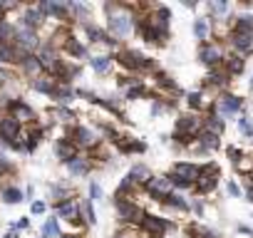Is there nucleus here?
<instances>
[{
	"label": "nucleus",
	"instance_id": "obj_1",
	"mask_svg": "<svg viewBox=\"0 0 253 238\" xmlns=\"http://www.w3.org/2000/svg\"><path fill=\"white\" fill-rule=\"evenodd\" d=\"M137 13L129 5L122 3H104V20H107V33L109 38H114L117 42L132 38V33H137Z\"/></svg>",
	"mask_w": 253,
	"mask_h": 238
},
{
	"label": "nucleus",
	"instance_id": "obj_2",
	"mask_svg": "<svg viewBox=\"0 0 253 238\" xmlns=\"http://www.w3.org/2000/svg\"><path fill=\"white\" fill-rule=\"evenodd\" d=\"M114 60H119V65L129 72H154V67H157L154 60L144 57L139 50H132V47H122Z\"/></svg>",
	"mask_w": 253,
	"mask_h": 238
},
{
	"label": "nucleus",
	"instance_id": "obj_3",
	"mask_svg": "<svg viewBox=\"0 0 253 238\" xmlns=\"http://www.w3.org/2000/svg\"><path fill=\"white\" fill-rule=\"evenodd\" d=\"M52 216H57L60 221H65V223H70V226H75V228H84L82 208H80V198H77V196L55 203V206H52Z\"/></svg>",
	"mask_w": 253,
	"mask_h": 238
},
{
	"label": "nucleus",
	"instance_id": "obj_4",
	"mask_svg": "<svg viewBox=\"0 0 253 238\" xmlns=\"http://www.w3.org/2000/svg\"><path fill=\"white\" fill-rule=\"evenodd\" d=\"M67 137L72 139V144L77 147V149H82V152H87V149H97L99 147V132L94 129V127H87V124H75V127H70V132H67Z\"/></svg>",
	"mask_w": 253,
	"mask_h": 238
},
{
	"label": "nucleus",
	"instance_id": "obj_5",
	"mask_svg": "<svg viewBox=\"0 0 253 238\" xmlns=\"http://www.w3.org/2000/svg\"><path fill=\"white\" fill-rule=\"evenodd\" d=\"M114 208H117V216L122 223H134V226H142L144 221V208L139 203H134V198H114Z\"/></svg>",
	"mask_w": 253,
	"mask_h": 238
},
{
	"label": "nucleus",
	"instance_id": "obj_6",
	"mask_svg": "<svg viewBox=\"0 0 253 238\" xmlns=\"http://www.w3.org/2000/svg\"><path fill=\"white\" fill-rule=\"evenodd\" d=\"M211 112H216L221 119L241 117V112H243V99H241V97H236V94L221 92V94L213 99V107H211Z\"/></svg>",
	"mask_w": 253,
	"mask_h": 238
},
{
	"label": "nucleus",
	"instance_id": "obj_7",
	"mask_svg": "<svg viewBox=\"0 0 253 238\" xmlns=\"http://www.w3.org/2000/svg\"><path fill=\"white\" fill-rule=\"evenodd\" d=\"M3 114H10L13 119H18L23 127H33V124H38V112H35V107H33L30 102H25L23 97L13 99V102L5 107Z\"/></svg>",
	"mask_w": 253,
	"mask_h": 238
},
{
	"label": "nucleus",
	"instance_id": "obj_8",
	"mask_svg": "<svg viewBox=\"0 0 253 238\" xmlns=\"http://www.w3.org/2000/svg\"><path fill=\"white\" fill-rule=\"evenodd\" d=\"M199 62H204L206 67H223V62H226V50H223V45L221 42H213V40H209V42H201L199 45Z\"/></svg>",
	"mask_w": 253,
	"mask_h": 238
},
{
	"label": "nucleus",
	"instance_id": "obj_9",
	"mask_svg": "<svg viewBox=\"0 0 253 238\" xmlns=\"http://www.w3.org/2000/svg\"><path fill=\"white\" fill-rule=\"evenodd\" d=\"M38 10L45 15V20H57L60 25H67L70 18V8H67V0H40Z\"/></svg>",
	"mask_w": 253,
	"mask_h": 238
},
{
	"label": "nucleus",
	"instance_id": "obj_10",
	"mask_svg": "<svg viewBox=\"0 0 253 238\" xmlns=\"http://www.w3.org/2000/svg\"><path fill=\"white\" fill-rule=\"evenodd\" d=\"M42 38H40V33H35V30H28V28H18V35H15V47L23 52V55H38L40 52V47H42Z\"/></svg>",
	"mask_w": 253,
	"mask_h": 238
},
{
	"label": "nucleus",
	"instance_id": "obj_11",
	"mask_svg": "<svg viewBox=\"0 0 253 238\" xmlns=\"http://www.w3.org/2000/svg\"><path fill=\"white\" fill-rule=\"evenodd\" d=\"M139 228H142V233H147L149 238H164V236H167V233L174 228V223H171L169 218H162V216L147 213Z\"/></svg>",
	"mask_w": 253,
	"mask_h": 238
},
{
	"label": "nucleus",
	"instance_id": "obj_12",
	"mask_svg": "<svg viewBox=\"0 0 253 238\" xmlns=\"http://www.w3.org/2000/svg\"><path fill=\"white\" fill-rule=\"evenodd\" d=\"M45 23H47V20H45V15L38 10V5H20V15H18V20H15L18 28H28V30L40 33V28H42Z\"/></svg>",
	"mask_w": 253,
	"mask_h": 238
},
{
	"label": "nucleus",
	"instance_id": "obj_13",
	"mask_svg": "<svg viewBox=\"0 0 253 238\" xmlns=\"http://www.w3.org/2000/svg\"><path fill=\"white\" fill-rule=\"evenodd\" d=\"M38 57H40V62H42V70H45V75H52L62 62H65V57H62V52L52 45V42H42V47H40V52H38Z\"/></svg>",
	"mask_w": 253,
	"mask_h": 238
},
{
	"label": "nucleus",
	"instance_id": "obj_14",
	"mask_svg": "<svg viewBox=\"0 0 253 238\" xmlns=\"http://www.w3.org/2000/svg\"><path fill=\"white\" fill-rule=\"evenodd\" d=\"M218 179H221V171H218V166L216 164H204L201 166V176H199V181H196V191L199 194H211L216 186H218Z\"/></svg>",
	"mask_w": 253,
	"mask_h": 238
},
{
	"label": "nucleus",
	"instance_id": "obj_15",
	"mask_svg": "<svg viewBox=\"0 0 253 238\" xmlns=\"http://www.w3.org/2000/svg\"><path fill=\"white\" fill-rule=\"evenodd\" d=\"M144 191H147L154 201L164 203V198L174 191V186H171V179H169V176H152V179L144 184Z\"/></svg>",
	"mask_w": 253,
	"mask_h": 238
},
{
	"label": "nucleus",
	"instance_id": "obj_16",
	"mask_svg": "<svg viewBox=\"0 0 253 238\" xmlns=\"http://www.w3.org/2000/svg\"><path fill=\"white\" fill-rule=\"evenodd\" d=\"M226 40H228V45H231L233 55L248 57V55L253 52V33H241V30H231Z\"/></svg>",
	"mask_w": 253,
	"mask_h": 238
},
{
	"label": "nucleus",
	"instance_id": "obj_17",
	"mask_svg": "<svg viewBox=\"0 0 253 238\" xmlns=\"http://www.w3.org/2000/svg\"><path fill=\"white\" fill-rule=\"evenodd\" d=\"M18 75L25 79V82H30V79H35V77H42L45 75V70H42V62H40V57L38 55H25L20 62H18Z\"/></svg>",
	"mask_w": 253,
	"mask_h": 238
},
{
	"label": "nucleus",
	"instance_id": "obj_18",
	"mask_svg": "<svg viewBox=\"0 0 253 238\" xmlns=\"http://www.w3.org/2000/svg\"><path fill=\"white\" fill-rule=\"evenodd\" d=\"M62 55L72 57V62H77V60H89V45L72 33L70 40L65 42V47H62Z\"/></svg>",
	"mask_w": 253,
	"mask_h": 238
},
{
	"label": "nucleus",
	"instance_id": "obj_19",
	"mask_svg": "<svg viewBox=\"0 0 253 238\" xmlns=\"http://www.w3.org/2000/svg\"><path fill=\"white\" fill-rule=\"evenodd\" d=\"M171 176H176V179H181V181L196 186V181H199V176H201V166H199V164H191V161H176L174 169H171Z\"/></svg>",
	"mask_w": 253,
	"mask_h": 238
},
{
	"label": "nucleus",
	"instance_id": "obj_20",
	"mask_svg": "<svg viewBox=\"0 0 253 238\" xmlns=\"http://www.w3.org/2000/svg\"><path fill=\"white\" fill-rule=\"evenodd\" d=\"M52 152H55V157L62 161V164H67L70 159H75L77 154H80V149L72 144V139L65 134V137H57L55 142H52Z\"/></svg>",
	"mask_w": 253,
	"mask_h": 238
},
{
	"label": "nucleus",
	"instance_id": "obj_21",
	"mask_svg": "<svg viewBox=\"0 0 253 238\" xmlns=\"http://www.w3.org/2000/svg\"><path fill=\"white\" fill-rule=\"evenodd\" d=\"M65 169H67V176L70 179H82V176H87L92 171V159L87 154H77L75 159H70L65 164Z\"/></svg>",
	"mask_w": 253,
	"mask_h": 238
},
{
	"label": "nucleus",
	"instance_id": "obj_22",
	"mask_svg": "<svg viewBox=\"0 0 253 238\" xmlns=\"http://www.w3.org/2000/svg\"><path fill=\"white\" fill-rule=\"evenodd\" d=\"M47 114H50V117L55 119V122L65 124V127H75V124H77V114H75V109H72V107L52 104V107L47 109Z\"/></svg>",
	"mask_w": 253,
	"mask_h": 238
},
{
	"label": "nucleus",
	"instance_id": "obj_23",
	"mask_svg": "<svg viewBox=\"0 0 253 238\" xmlns=\"http://www.w3.org/2000/svg\"><path fill=\"white\" fill-rule=\"evenodd\" d=\"M87 65L92 67L94 75H109L114 70V57L109 52H102V55H89Z\"/></svg>",
	"mask_w": 253,
	"mask_h": 238
},
{
	"label": "nucleus",
	"instance_id": "obj_24",
	"mask_svg": "<svg viewBox=\"0 0 253 238\" xmlns=\"http://www.w3.org/2000/svg\"><path fill=\"white\" fill-rule=\"evenodd\" d=\"M67 8H70V18L72 20H77L80 25H87V23H92V5H87V3H77V0H67Z\"/></svg>",
	"mask_w": 253,
	"mask_h": 238
},
{
	"label": "nucleus",
	"instance_id": "obj_25",
	"mask_svg": "<svg viewBox=\"0 0 253 238\" xmlns=\"http://www.w3.org/2000/svg\"><path fill=\"white\" fill-rule=\"evenodd\" d=\"M47 198L52 201V206L60 203V201H65V198H72V186H70V181H52V184L47 186Z\"/></svg>",
	"mask_w": 253,
	"mask_h": 238
},
{
	"label": "nucleus",
	"instance_id": "obj_26",
	"mask_svg": "<svg viewBox=\"0 0 253 238\" xmlns=\"http://www.w3.org/2000/svg\"><path fill=\"white\" fill-rule=\"evenodd\" d=\"M0 201L8 206H18L25 201V191L15 184H5V186H0Z\"/></svg>",
	"mask_w": 253,
	"mask_h": 238
},
{
	"label": "nucleus",
	"instance_id": "obj_27",
	"mask_svg": "<svg viewBox=\"0 0 253 238\" xmlns=\"http://www.w3.org/2000/svg\"><path fill=\"white\" fill-rule=\"evenodd\" d=\"M28 87L35 92V94H42V97H52V92H55V87H57V82L50 77V75H42V77H35V79H30L28 82Z\"/></svg>",
	"mask_w": 253,
	"mask_h": 238
},
{
	"label": "nucleus",
	"instance_id": "obj_28",
	"mask_svg": "<svg viewBox=\"0 0 253 238\" xmlns=\"http://www.w3.org/2000/svg\"><path fill=\"white\" fill-rule=\"evenodd\" d=\"M52 99H55V104L72 107V102L77 99V89H75L72 84H57L55 92H52Z\"/></svg>",
	"mask_w": 253,
	"mask_h": 238
},
{
	"label": "nucleus",
	"instance_id": "obj_29",
	"mask_svg": "<svg viewBox=\"0 0 253 238\" xmlns=\"http://www.w3.org/2000/svg\"><path fill=\"white\" fill-rule=\"evenodd\" d=\"M164 206H167L169 211H176V213H186V211H191V208H189V198H186L181 191H171V194L164 198Z\"/></svg>",
	"mask_w": 253,
	"mask_h": 238
},
{
	"label": "nucleus",
	"instance_id": "obj_30",
	"mask_svg": "<svg viewBox=\"0 0 253 238\" xmlns=\"http://www.w3.org/2000/svg\"><path fill=\"white\" fill-rule=\"evenodd\" d=\"M60 236H62V221L57 216H47L40 228V238H60Z\"/></svg>",
	"mask_w": 253,
	"mask_h": 238
},
{
	"label": "nucleus",
	"instance_id": "obj_31",
	"mask_svg": "<svg viewBox=\"0 0 253 238\" xmlns=\"http://www.w3.org/2000/svg\"><path fill=\"white\" fill-rule=\"evenodd\" d=\"M204 129H206V132H211V134H218V137H221V134H223V129H226V122H223V119H221L216 112H211V109H209V114L204 117Z\"/></svg>",
	"mask_w": 253,
	"mask_h": 238
},
{
	"label": "nucleus",
	"instance_id": "obj_32",
	"mask_svg": "<svg viewBox=\"0 0 253 238\" xmlns=\"http://www.w3.org/2000/svg\"><path fill=\"white\" fill-rule=\"evenodd\" d=\"M228 82H231V75H228L223 67H213V70L209 72V77H206V84H209V87H221V89H223Z\"/></svg>",
	"mask_w": 253,
	"mask_h": 238
},
{
	"label": "nucleus",
	"instance_id": "obj_33",
	"mask_svg": "<svg viewBox=\"0 0 253 238\" xmlns=\"http://www.w3.org/2000/svg\"><path fill=\"white\" fill-rule=\"evenodd\" d=\"M15 35H18L15 20H3V23H0V45H13Z\"/></svg>",
	"mask_w": 253,
	"mask_h": 238
},
{
	"label": "nucleus",
	"instance_id": "obj_34",
	"mask_svg": "<svg viewBox=\"0 0 253 238\" xmlns=\"http://www.w3.org/2000/svg\"><path fill=\"white\" fill-rule=\"evenodd\" d=\"M126 176H129L137 186H144V184L152 179V171H149V166H147V164H134V166L129 169V174H126Z\"/></svg>",
	"mask_w": 253,
	"mask_h": 238
},
{
	"label": "nucleus",
	"instance_id": "obj_35",
	"mask_svg": "<svg viewBox=\"0 0 253 238\" xmlns=\"http://www.w3.org/2000/svg\"><path fill=\"white\" fill-rule=\"evenodd\" d=\"M194 38L199 42H209V38H211V20L209 18H196L194 20Z\"/></svg>",
	"mask_w": 253,
	"mask_h": 238
},
{
	"label": "nucleus",
	"instance_id": "obj_36",
	"mask_svg": "<svg viewBox=\"0 0 253 238\" xmlns=\"http://www.w3.org/2000/svg\"><path fill=\"white\" fill-rule=\"evenodd\" d=\"M186 104L191 107V112H201V109H211V107H213V102H209L204 92H191V94H186Z\"/></svg>",
	"mask_w": 253,
	"mask_h": 238
},
{
	"label": "nucleus",
	"instance_id": "obj_37",
	"mask_svg": "<svg viewBox=\"0 0 253 238\" xmlns=\"http://www.w3.org/2000/svg\"><path fill=\"white\" fill-rule=\"evenodd\" d=\"M206 8H209V20H211V23L228 15V3H226V0H211Z\"/></svg>",
	"mask_w": 253,
	"mask_h": 238
},
{
	"label": "nucleus",
	"instance_id": "obj_38",
	"mask_svg": "<svg viewBox=\"0 0 253 238\" xmlns=\"http://www.w3.org/2000/svg\"><path fill=\"white\" fill-rule=\"evenodd\" d=\"M117 144H119V149H122L124 154H144V152H147V144L139 142V139H124V137H122Z\"/></svg>",
	"mask_w": 253,
	"mask_h": 238
},
{
	"label": "nucleus",
	"instance_id": "obj_39",
	"mask_svg": "<svg viewBox=\"0 0 253 238\" xmlns=\"http://www.w3.org/2000/svg\"><path fill=\"white\" fill-rule=\"evenodd\" d=\"M80 208H82V221H84V226H94V223H97L94 201H92V198H80Z\"/></svg>",
	"mask_w": 253,
	"mask_h": 238
},
{
	"label": "nucleus",
	"instance_id": "obj_40",
	"mask_svg": "<svg viewBox=\"0 0 253 238\" xmlns=\"http://www.w3.org/2000/svg\"><path fill=\"white\" fill-rule=\"evenodd\" d=\"M243 67H246V60H243L241 55H228V57H226V62H223V70H226L231 77L241 75V72H243Z\"/></svg>",
	"mask_w": 253,
	"mask_h": 238
},
{
	"label": "nucleus",
	"instance_id": "obj_41",
	"mask_svg": "<svg viewBox=\"0 0 253 238\" xmlns=\"http://www.w3.org/2000/svg\"><path fill=\"white\" fill-rule=\"evenodd\" d=\"M174 109V99H164V97H159V99H152V109H149V114L157 119V117H162V114H167V112H171Z\"/></svg>",
	"mask_w": 253,
	"mask_h": 238
},
{
	"label": "nucleus",
	"instance_id": "obj_42",
	"mask_svg": "<svg viewBox=\"0 0 253 238\" xmlns=\"http://www.w3.org/2000/svg\"><path fill=\"white\" fill-rule=\"evenodd\" d=\"M233 30L241 33H253V13H238L233 20Z\"/></svg>",
	"mask_w": 253,
	"mask_h": 238
},
{
	"label": "nucleus",
	"instance_id": "obj_43",
	"mask_svg": "<svg viewBox=\"0 0 253 238\" xmlns=\"http://www.w3.org/2000/svg\"><path fill=\"white\" fill-rule=\"evenodd\" d=\"M236 124H238V132H241V137H246V139H253V117H248V114H241Z\"/></svg>",
	"mask_w": 253,
	"mask_h": 238
},
{
	"label": "nucleus",
	"instance_id": "obj_44",
	"mask_svg": "<svg viewBox=\"0 0 253 238\" xmlns=\"http://www.w3.org/2000/svg\"><path fill=\"white\" fill-rule=\"evenodd\" d=\"M15 174V161L8 157V152H0V176Z\"/></svg>",
	"mask_w": 253,
	"mask_h": 238
},
{
	"label": "nucleus",
	"instance_id": "obj_45",
	"mask_svg": "<svg viewBox=\"0 0 253 238\" xmlns=\"http://www.w3.org/2000/svg\"><path fill=\"white\" fill-rule=\"evenodd\" d=\"M87 198H92V201H102L104 198V191H102V186H99V181H89V186H87Z\"/></svg>",
	"mask_w": 253,
	"mask_h": 238
},
{
	"label": "nucleus",
	"instance_id": "obj_46",
	"mask_svg": "<svg viewBox=\"0 0 253 238\" xmlns=\"http://www.w3.org/2000/svg\"><path fill=\"white\" fill-rule=\"evenodd\" d=\"M189 208H191V211H194L199 218L206 213V203H204V198H201V196H196V198H189Z\"/></svg>",
	"mask_w": 253,
	"mask_h": 238
},
{
	"label": "nucleus",
	"instance_id": "obj_47",
	"mask_svg": "<svg viewBox=\"0 0 253 238\" xmlns=\"http://www.w3.org/2000/svg\"><path fill=\"white\" fill-rule=\"evenodd\" d=\"M47 208H50L47 201H33V203H30V213H33V216H45Z\"/></svg>",
	"mask_w": 253,
	"mask_h": 238
},
{
	"label": "nucleus",
	"instance_id": "obj_48",
	"mask_svg": "<svg viewBox=\"0 0 253 238\" xmlns=\"http://www.w3.org/2000/svg\"><path fill=\"white\" fill-rule=\"evenodd\" d=\"M30 228V216H20L15 223H10V231H15V233H20V231H28Z\"/></svg>",
	"mask_w": 253,
	"mask_h": 238
},
{
	"label": "nucleus",
	"instance_id": "obj_49",
	"mask_svg": "<svg viewBox=\"0 0 253 238\" xmlns=\"http://www.w3.org/2000/svg\"><path fill=\"white\" fill-rule=\"evenodd\" d=\"M236 169H238V171H251V169H253V161H251V157H243V159L236 164Z\"/></svg>",
	"mask_w": 253,
	"mask_h": 238
},
{
	"label": "nucleus",
	"instance_id": "obj_50",
	"mask_svg": "<svg viewBox=\"0 0 253 238\" xmlns=\"http://www.w3.org/2000/svg\"><path fill=\"white\" fill-rule=\"evenodd\" d=\"M226 154H228V159H231L233 164H238V161L243 159V157H241V152H238L236 147H228V149H226Z\"/></svg>",
	"mask_w": 253,
	"mask_h": 238
},
{
	"label": "nucleus",
	"instance_id": "obj_51",
	"mask_svg": "<svg viewBox=\"0 0 253 238\" xmlns=\"http://www.w3.org/2000/svg\"><path fill=\"white\" fill-rule=\"evenodd\" d=\"M226 191H228L231 196H236V198L241 196V186H238L236 181H228V184H226Z\"/></svg>",
	"mask_w": 253,
	"mask_h": 238
},
{
	"label": "nucleus",
	"instance_id": "obj_52",
	"mask_svg": "<svg viewBox=\"0 0 253 238\" xmlns=\"http://www.w3.org/2000/svg\"><path fill=\"white\" fill-rule=\"evenodd\" d=\"M23 191H25V201H28V198L33 201V196H35V189H33V184H28V186H25Z\"/></svg>",
	"mask_w": 253,
	"mask_h": 238
},
{
	"label": "nucleus",
	"instance_id": "obj_53",
	"mask_svg": "<svg viewBox=\"0 0 253 238\" xmlns=\"http://www.w3.org/2000/svg\"><path fill=\"white\" fill-rule=\"evenodd\" d=\"M246 198L253 203V181H248V184H246Z\"/></svg>",
	"mask_w": 253,
	"mask_h": 238
},
{
	"label": "nucleus",
	"instance_id": "obj_54",
	"mask_svg": "<svg viewBox=\"0 0 253 238\" xmlns=\"http://www.w3.org/2000/svg\"><path fill=\"white\" fill-rule=\"evenodd\" d=\"M238 233H246V236H253V231L248 226H238Z\"/></svg>",
	"mask_w": 253,
	"mask_h": 238
},
{
	"label": "nucleus",
	"instance_id": "obj_55",
	"mask_svg": "<svg viewBox=\"0 0 253 238\" xmlns=\"http://www.w3.org/2000/svg\"><path fill=\"white\" fill-rule=\"evenodd\" d=\"M3 238H20V233H15V231H10V228H8V233H5Z\"/></svg>",
	"mask_w": 253,
	"mask_h": 238
},
{
	"label": "nucleus",
	"instance_id": "obj_56",
	"mask_svg": "<svg viewBox=\"0 0 253 238\" xmlns=\"http://www.w3.org/2000/svg\"><path fill=\"white\" fill-rule=\"evenodd\" d=\"M60 238H82V236H80V233H62Z\"/></svg>",
	"mask_w": 253,
	"mask_h": 238
},
{
	"label": "nucleus",
	"instance_id": "obj_57",
	"mask_svg": "<svg viewBox=\"0 0 253 238\" xmlns=\"http://www.w3.org/2000/svg\"><path fill=\"white\" fill-rule=\"evenodd\" d=\"M251 89H253V77H251Z\"/></svg>",
	"mask_w": 253,
	"mask_h": 238
},
{
	"label": "nucleus",
	"instance_id": "obj_58",
	"mask_svg": "<svg viewBox=\"0 0 253 238\" xmlns=\"http://www.w3.org/2000/svg\"><path fill=\"white\" fill-rule=\"evenodd\" d=\"M0 117H3V109H0Z\"/></svg>",
	"mask_w": 253,
	"mask_h": 238
}]
</instances>
